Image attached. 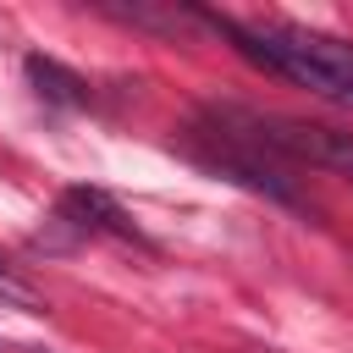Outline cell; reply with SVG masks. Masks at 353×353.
<instances>
[{
  "label": "cell",
  "instance_id": "6da1fadb",
  "mask_svg": "<svg viewBox=\"0 0 353 353\" xmlns=\"http://www.w3.org/2000/svg\"><path fill=\"white\" fill-rule=\"evenodd\" d=\"M199 22H210L221 39H232L237 55H248L265 72H276L298 88H314L325 99H353V44L309 33V28H243L215 11H199Z\"/></svg>",
  "mask_w": 353,
  "mask_h": 353
},
{
  "label": "cell",
  "instance_id": "7a4b0ae2",
  "mask_svg": "<svg viewBox=\"0 0 353 353\" xmlns=\"http://www.w3.org/2000/svg\"><path fill=\"white\" fill-rule=\"evenodd\" d=\"M204 116H210L215 132H232V138L270 149V154H287V160H309V165L353 182V132H342V127L298 121V116H259V110H243V105H210Z\"/></svg>",
  "mask_w": 353,
  "mask_h": 353
},
{
  "label": "cell",
  "instance_id": "277c9868",
  "mask_svg": "<svg viewBox=\"0 0 353 353\" xmlns=\"http://www.w3.org/2000/svg\"><path fill=\"white\" fill-rule=\"evenodd\" d=\"M22 72H28V83H33V94L44 99V105H61V110H83L88 105V83L72 72V66H61V61H50V55H28L22 61Z\"/></svg>",
  "mask_w": 353,
  "mask_h": 353
},
{
  "label": "cell",
  "instance_id": "5b68a950",
  "mask_svg": "<svg viewBox=\"0 0 353 353\" xmlns=\"http://www.w3.org/2000/svg\"><path fill=\"white\" fill-rule=\"evenodd\" d=\"M0 292H11V298H22V303L33 309V298H28V292H17V287H6V276H0Z\"/></svg>",
  "mask_w": 353,
  "mask_h": 353
},
{
  "label": "cell",
  "instance_id": "3957f363",
  "mask_svg": "<svg viewBox=\"0 0 353 353\" xmlns=\"http://www.w3.org/2000/svg\"><path fill=\"white\" fill-rule=\"evenodd\" d=\"M61 221H72L77 232L138 237V232H132V221H127V210H121L105 188H88V182H77V188H66V193H61Z\"/></svg>",
  "mask_w": 353,
  "mask_h": 353
}]
</instances>
